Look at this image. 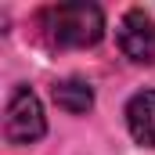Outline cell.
I'll return each instance as SVG.
<instances>
[{
  "instance_id": "1",
  "label": "cell",
  "mask_w": 155,
  "mask_h": 155,
  "mask_svg": "<svg viewBox=\"0 0 155 155\" xmlns=\"http://www.w3.org/2000/svg\"><path fill=\"white\" fill-rule=\"evenodd\" d=\"M40 29H43V40L54 51H83V47H94L105 36V15H101L97 4L69 0V4L43 7Z\"/></svg>"
},
{
  "instance_id": "2",
  "label": "cell",
  "mask_w": 155,
  "mask_h": 155,
  "mask_svg": "<svg viewBox=\"0 0 155 155\" xmlns=\"http://www.w3.org/2000/svg\"><path fill=\"white\" fill-rule=\"evenodd\" d=\"M47 123H43V105L29 87H15L4 108V137L7 144H33L43 137Z\"/></svg>"
},
{
  "instance_id": "3",
  "label": "cell",
  "mask_w": 155,
  "mask_h": 155,
  "mask_svg": "<svg viewBox=\"0 0 155 155\" xmlns=\"http://www.w3.org/2000/svg\"><path fill=\"white\" fill-rule=\"evenodd\" d=\"M116 43L134 65H155V18L141 7L126 11L116 25Z\"/></svg>"
},
{
  "instance_id": "4",
  "label": "cell",
  "mask_w": 155,
  "mask_h": 155,
  "mask_svg": "<svg viewBox=\"0 0 155 155\" xmlns=\"http://www.w3.org/2000/svg\"><path fill=\"white\" fill-rule=\"evenodd\" d=\"M126 130L137 144L155 148V90H141L126 101Z\"/></svg>"
},
{
  "instance_id": "5",
  "label": "cell",
  "mask_w": 155,
  "mask_h": 155,
  "mask_svg": "<svg viewBox=\"0 0 155 155\" xmlns=\"http://www.w3.org/2000/svg\"><path fill=\"white\" fill-rule=\"evenodd\" d=\"M51 97H54V105L65 108L69 116H83V112L94 108V90H90V83H87V79H76V76L54 83Z\"/></svg>"
}]
</instances>
